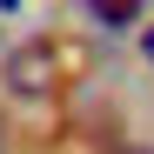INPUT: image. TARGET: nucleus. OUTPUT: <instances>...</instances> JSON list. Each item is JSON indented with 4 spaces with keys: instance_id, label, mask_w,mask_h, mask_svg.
<instances>
[{
    "instance_id": "3",
    "label": "nucleus",
    "mask_w": 154,
    "mask_h": 154,
    "mask_svg": "<svg viewBox=\"0 0 154 154\" xmlns=\"http://www.w3.org/2000/svg\"><path fill=\"white\" fill-rule=\"evenodd\" d=\"M100 154H154V147H141V141H114V147H100Z\"/></svg>"
},
{
    "instance_id": "1",
    "label": "nucleus",
    "mask_w": 154,
    "mask_h": 154,
    "mask_svg": "<svg viewBox=\"0 0 154 154\" xmlns=\"http://www.w3.org/2000/svg\"><path fill=\"white\" fill-rule=\"evenodd\" d=\"M81 74H87V47L67 40V34H40V40H27V47L7 54V87L27 94V100H47V94L74 87Z\"/></svg>"
},
{
    "instance_id": "2",
    "label": "nucleus",
    "mask_w": 154,
    "mask_h": 154,
    "mask_svg": "<svg viewBox=\"0 0 154 154\" xmlns=\"http://www.w3.org/2000/svg\"><path fill=\"white\" fill-rule=\"evenodd\" d=\"M87 14L100 20V27H134V20H141V0H87Z\"/></svg>"
},
{
    "instance_id": "4",
    "label": "nucleus",
    "mask_w": 154,
    "mask_h": 154,
    "mask_svg": "<svg viewBox=\"0 0 154 154\" xmlns=\"http://www.w3.org/2000/svg\"><path fill=\"white\" fill-rule=\"evenodd\" d=\"M141 54H147V60H154V27H147V34H141Z\"/></svg>"
},
{
    "instance_id": "5",
    "label": "nucleus",
    "mask_w": 154,
    "mask_h": 154,
    "mask_svg": "<svg viewBox=\"0 0 154 154\" xmlns=\"http://www.w3.org/2000/svg\"><path fill=\"white\" fill-rule=\"evenodd\" d=\"M0 7H14V0H0Z\"/></svg>"
}]
</instances>
